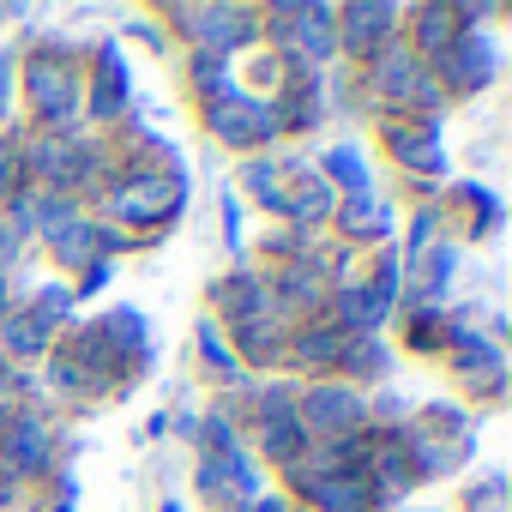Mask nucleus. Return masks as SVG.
Here are the masks:
<instances>
[{
  "label": "nucleus",
  "mask_w": 512,
  "mask_h": 512,
  "mask_svg": "<svg viewBox=\"0 0 512 512\" xmlns=\"http://www.w3.org/2000/svg\"><path fill=\"white\" fill-rule=\"evenodd\" d=\"M181 193H187V181H181V163H175V169L121 181V187L109 193V211L127 217V223H163L169 211H181Z\"/></svg>",
  "instance_id": "20e7f679"
},
{
  "label": "nucleus",
  "mask_w": 512,
  "mask_h": 512,
  "mask_svg": "<svg viewBox=\"0 0 512 512\" xmlns=\"http://www.w3.org/2000/svg\"><path fill=\"white\" fill-rule=\"evenodd\" d=\"M247 193L260 199L266 211H284V199H290V187H284V163L253 157V163H247Z\"/></svg>",
  "instance_id": "2eb2a0df"
},
{
  "label": "nucleus",
  "mask_w": 512,
  "mask_h": 512,
  "mask_svg": "<svg viewBox=\"0 0 512 512\" xmlns=\"http://www.w3.org/2000/svg\"><path fill=\"white\" fill-rule=\"evenodd\" d=\"M25 97H31V115L55 133V139H73L79 133V103H85V73L67 49H37L25 61Z\"/></svg>",
  "instance_id": "f257e3e1"
},
{
  "label": "nucleus",
  "mask_w": 512,
  "mask_h": 512,
  "mask_svg": "<svg viewBox=\"0 0 512 512\" xmlns=\"http://www.w3.org/2000/svg\"><path fill=\"white\" fill-rule=\"evenodd\" d=\"M344 344H350V338H344L338 326H302L290 356H296V362H338V356H344Z\"/></svg>",
  "instance_id": "a211bd4d"
},
{
  "label": "nucleus",
  "mask_w": 512,
  "mask_h": 512,
  "mask_svg": "<svg viewBox=\"0 0 512 512\" xmlns=\"http://www.w3.org/2000/svg\"><path fill=\"white\" fill-rule=\"evenodd\" d=\"M338 362H344L356 380H380V374H386V350H380V344H362V338H350Z\"/></svg>",
  "instance_id": "412c9836"
},
{
  "label": "nucleus",
  "mask_w": 512,
  "mask_h": 512,
  "mask_svg": "<svg viewBox=\"0 0 512 512\" xmlns=\"http://www.w3.org/2000/svg\"><path fill=\"white\" fill-rule=\"evenodd\" d=\"M410 25H416V49H422V55H440V49L458 37V19H452V7H422ZM422 55H416V61H422Z\"/></svg>",
  "instance_id": "dca6fc26"
},
{
  "label": "nucleus",
  "mask_w": 512,
  "mask_h": 512,
  "mask_svg": "<svg viewBox=\"0 0 512 512\" xmlns=\"http://www.w3.org/2000/svg\"><path fill=\"white\" fill-rule=\"evenodd\" d=\"M169 19L187 25V37L205 55H229V49H241V43L260 37V31H253V13H241V7H175Z\"/></svg>",
  "instance_id": "39448f33"
},
{
  "label": "nucleus",
  "mask_w": 512,
  "mask_h": 512,
  "mask_svg": "<svg viewBox=\"0 0 512 512\" xmlns=\"http://www.w3.org/2000/svg\"><path fill=\"white\" fill-rule=\"evenodd\" d=\"M97 103H91V121H115V109H121V97H127V73H121V49L115 43H103V67H97Z\"/></svg>",
  "instance_id": "4468645a"
},
{
  "label": "nucleus",
  "mask_w": 512,
  "mask_h": 512,
  "mask_svg": "<svg viewBox=\"0 0 512 512\" xmlns=\"http://www.w3.org/2000/svg\"><path fill=\"white\" fill-rule=\"evenodd\" d=\"M302 494L320 506V512H374L380 494L362 470H326V476H302Z\"/></svg>",
  "instance_id": "9d476101"
},
{
  "label": "nucleus",
  "mask_w": 512,
  "mask_h": 512,
  "mask_svg": "<svg viewBox=\"0 0 512 512\" xmlns=\"http://www.w3.org/2000/svg\"><path fill=\"white\" fill-rule=\"evenodd\" d=\"M446 338H452V326H440V314H434V308H416V314H410V326H404V344H410V350H440Z\"/></svg>",
  "instance_id": "6ab92c4d"
},
{
  "label": "nucleus",
  "mask_w": 512,
  "mask_h": 512,
  "mask_svg": "<svg viewBox=\"0 0 512 512\" xmlns=\"http://www.w3.org/2000/svg\"><path fill=\"white\" fill-rule=\"evenodd\" d=\"M386 145L404 169H422V175H446V151H440V127L434 121H392L386 127Z\"/></svg>",
  "instance_id": "f8f14e48"
},
{
  "label": "nucleus",
  "mask_w": 512,
  "mask_h": 512,
  "mask_svg": "<svg viewBox=\"0 0 512 512\" xmlns=\"http://www.w3.org/2000/svg\"><path fill=\"white\" fill-rule=\"evenodd\" d=\"M368 79H374V97H386V103H416L428 91V67L404 43H392L386 55H374L368 61Z\"/></svg>",
  "instance_id": "1a4fd4ad"
},
{
  "label": "nucleus",
  "mask_w": 512,
  "mask_h": 512,
  "mask_svg": "<svg viewBox=\"0 0 512 512\" xmlns=\"http://www.w3.org/2000/svg\"><path fill=\"white\" fill-rule=\"evenodd\" d=\"M434 61H440V73H446L452 91H482V85L500 73V43H494L488 31H458Z\"/></svg>",
  "instance_id": "423d86ee"
},
{
  "label": "nucleus",
  "mask_w": 512,
  "mask_h": 512,
  "mask_svg": "<svg viewBox=\"0 0 512 512\" xmlns=\"http://www.w3.org/2000/svg\"><path fill=\"white\" fill-rule=\"evenodd\" d=\"M7 446H0V464H7L13 476H25V470H49V458H55V440H49V422L43 416H31V410H7Z\"/></svg>",
  "instance_id": "0eeeda50"
},
{
  "label": "nucleus",
  "mask_w": 512,
  "mask_h": 512,
  "mask_svg": "<svg viewBox=\"0 0 512 512\" xmlns=\"http://www.w3.org/2000/svg\"><path fill=\"white\" fill-rule=\"evenodd\" d=\"M452 260H458V253H452V241H440V247L428 253V266H422V296H440V290H446V278H452Z\"/></svg>",
  "instance_id": "4be33fe9"
},
{
  "label": "nucleus",
  "mask_w": 512,
  "mask_h": 512,
  "mask_svg": "<svg viewBox=\"0 0 512 512\" xmlns=\"http://www.w3.org/2000/svg\"><path fill=\"white\" fill-rule=\"evenodd\" d=\"M326 169H332V175L350 187V199H356V193H368V169H362V151H356V145H338V151H326Z\"/></svg>",
  "instance_id": "aec40b11"
},
{
  "label": "nucleus",
  "mask_w": 512,
  "mask_h": 512,
  "mask_svg": "<svg viewBox=\"0 0 512 512\" xmlns=\"http://www.w3.org/2000/svg\"><path fill=\"white\" fill-rule=\"evenodd\" d=\"M217 308H223V320L253 326V320H266V308H272V284H260L253 272H235L229 284H217Z\"/></svg>",
  "instance_id": "ddd939ff"
},
{
  "label": "nucleus",
  "mask_w": 512,
  "mask_h": 512,
  "mask_svg": "<svg viewBox=\"0 0 512 512\" xmlns=\"http://www.w3.org/2000/svg\"><path fill=\"white\" fill-rule=\"evenodd\" d=\"M199 350H205V362H211L217 374H229V380L241 374V362H235V350H229V344L217 338V326H199Z\"/></svg>",
  "instance_id": "5701e85b"
},
{
  "label": "nucleus",
  "mask_w": 512,
  "mask_h": 512,
  "mask_svg": "<svg viewBox=\"0 0 512 512\" xmlns=\"http://www.w3.org/2000/svg\"><path fill=\"white\" fill-rule=\"evenodd\" d=\"M296 422H302V434H320V440H350V434L368 422V398H362L356 386H314V392H302Z\"/></svg>",
  "instance_id": "7ed1b4c3"
},
{
  "label": "nucleus",
  "mask_w": 512,
  "mask_h": 512,
  "mask_svg": "<svg viewBox=\"0 0 512 512\" xmlns=\"http://www.w3.org/2000/svg\"><path fill=\"white\" fill-rule=\"evenodd\" d=\"M13 494H19V476H13L7 464H0V506H13Z\"/></svg>",
  "instance_id": "b1692460"
},
{
  "label": "nucleus",
  "mask_w": 512,
  "mask_h": 512,
  "mask_svg": "<svg viewBox=\"0 0 512 512\" xmlns=\"http://www.w3.org/2000/svg\"><path fill=\"white\" fill-rule=\"evenodd\" d=\"M109 247H115V235L103 229V223H91V217H67V223H55L49 229V253L67 266V272H85V266H97V260H109Z\"/></svg>",
  "instance_id": "6e6552de"
},
{
  "label": "nucleus",
  "mask_w": 512,
  "mask_h": 512,
  "mask_svg": "<svg viewBox=\"0 0 512 512\" xmlns=\"http://www.w3.org/2000/svg\"><path fill=\"white\" fill-rule=\"evenodd\" d=\"M205 127H211L223 145H235V151L272 145V139L284 133L278 103H266V97H241V91H229L223 103H211V109H205Z\"/></svg>",
  "instance_id": "f03ea898"
},
{
  "label": "nucleus",
  "mask_w": 512,
  "mask_h": 512,
  "mask_svg": "<svg viewBox=\"0 0 512 512\" xmlns=\"http://www.w3.org/2000/svg\"><path fill=\"white\" fill-rule=\"evenodd\" d=\"M344 229H350L356 241H380L392 223H386V205H380L374 193H356V199L344 205Z\"/></svg>",
  "instance_id": "f3484780"
},
{
  "label": "nucleus",
  "mask_w": 512,
  "mask_h": 512,
  "mask_svg": "<svg viewBox=\"0 0 512 512\" xmlns=\"http://www.w3.org/2000/svg\"><path fill=\"white\" fill-rule=\"evenodd\" d=\"M404 13L398 7H344L338 13V43L350 49V55H362V61H374V55H386L392 49V25H398Z\"/></svg>",
  "instance_id": "9b49d317"
},
{
  "label": "nucleus",
  "mask_w": 512,
  "mask_h": 512,
  "mask_svg": "<svg viewBox=\"0 0 512 512\" xmlns=\"http://www.w3.org/2000/svg\"><path fill=\"white\" fill-rule=\"evenodd\" d=\"M61 512H73V506H61Z\"/></svg>",
  "instance_id": "393cba45"
}]
</instances>
